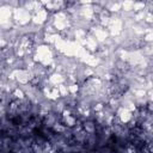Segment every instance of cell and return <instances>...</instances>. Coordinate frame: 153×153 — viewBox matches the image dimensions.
<instances>
[{
	"mask_svg": "<svg viewBox=\"0 0 153 153\" xmlns=\"http://www.w3.org/2000/svg\"><path fill=\"white\" fill-rule=\"evenodd\" d=\"M57 123H60L59 122V116H57V114H55V112H47V114H44V115H42V126L43 127H45V128H49V129H51L55 124H57Z\"/></svg>",
	"mask_w": 153,
	"mask_h": 153,
	"instance_id": "6da1fadb",
	"label": "cell"
},
{
	"mask_svg": "<svg viewBox=\"0 0 153 153\" xmlns=\"http://www.w3.org/2000/svg\"><path fill=\"white\" fill-rule=\"evenodd\" d=\"M82 130L87 134H94L96 133V122L94 121H85L81 124Z\"/></svg>",
	"mask_w": 153,
	"mask_h": 153,
	"instance_id": "7a4b0ae2",
	"label": "cell"
}]
</instances>
